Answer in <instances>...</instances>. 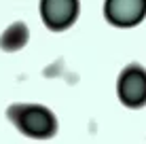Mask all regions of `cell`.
I'll return each mask as SVG.
<instances>
[{"instance_id": "6da1fadb", "label": "cell", "mask_w": 146, "mask_h": 144, "mask_svg": "<svg viewBox=\"0 0 146 144\" xmlns=\"http://www.w3.org/2000/svg\"><path fill=\"white\" fill-rule=\"evenodd\" d=\"M7 117L23 136L30 138L44 140L57 131L55 115L47 106H40V104H13V106H9Z\"/></svg>"}, {"instance_id": "7a4b0ae2", "label": "cell", "mask_w": 146, "mask_h": 144, "mask_svg": "<svg viewBox=\"0 0 146 144\" xmlns=\"http://www.w3.org/2000/svg\"><path fill=\"white\" fill-rule=\"evenodd\" d=\"M117 93L127 108H142L146 104V70L140 64H129L123 68L117 83Z\"/></svg>"}, {"instance_id": "3957f363", "label": "cell", "mask_w": 146, "mask_h": 144, "mask_svg": "<svg viewBox=\"0 0 146 144\" xmlns=\"http://www.w3.org/2000/svg\"><path fill=\"white\" fill-rule=\"evenodd\" d=\"M78 0H40V17L53 32L68 30L78 19Z\"/></svg>"}, {"instance_id": "277c9868", "label": "cell", "mask_w": 146, "mask_h": 144, "mask_svg": "<svg viewBox=\"0 0 146 144\" xmlns=\"http://www.w3.org/2000/svg\"><path fill=\"white\" fill-rule=\"evenodd\" d=\"M104 15L117 28H133L146 17V0H106Z\"/></svg>"}, {"instance_id": "5b68a950", "label": "cell", "mask_w": 146, "mask_h": 144, "mask_svg": "<svg viewBox=\"0 0 146 144\" xmlns=\"http://www.w3.org/2000/svg\"><path fill=\"white\" fill-rule=\"evenodd\" d=\"M28 38H30L28 26L23 21H15L2 32V36H0V49H2V51H9V53L19 51V49L26 47Z\"/></svg>"}]
</instances>
